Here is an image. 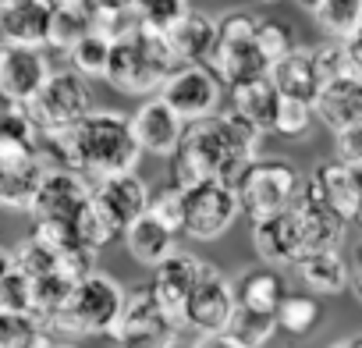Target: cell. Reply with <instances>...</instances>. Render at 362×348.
Segmentation results:
<instances>
[{"label":"cell","instance_id":"obj_1","mask_svg":"<svg viewBox=\"0 0 362 348\" xmlns=\"http://www.w3.org/2000/svg\"><path fill=\"white\" fill-rule=\"evenodd\" d=\"M259 139L263 135L231 110H217L203 121L185 124V135L170 156V185L189 189L196 182H221L228 189H238L245 170L259 160Z\"/></svg>","mask_w":362,"mask_h":348},{"label":"cell","instance_id":"obj_2","mask_svg":"<svg viewBox=\"0 0 362 348\" xmlns=\"http://www.w3.org/2000/svg\"><path fill=\"white\" fill-rule=\"evenodd\" d=\"M61 139H64L68 167L89 182L128 174L142 160V149L128 128V114L121 110H89L71 128H61Z\"/></svg>","mask_w":362,"mask_h":348},{"label":"cell","instance_id":"obj_3","mask_svg":"<svg viewBox=\"0 0 362 348\" xmlns=\"http://www.w3.org/2000/svg\"><path fill=\"white\" fill-rule=\"evenodd\" d=\"M124 284L110 274H89L71 288V295L43 316L50 337H110L121 309H124Z\"/></svg>","mask_w":362,"mask_h":348},{"label":"cell","instance_id":"obj_4","mask_svg":"<svg viewBox=\"0 0 362 348\" xmlns=\"http://www.w3.org/2000/svg\"><path fill=\"white\" fill-rule=\"evenodd\" d=\"M177 68L181 64L174 61V54L160 33L135 29L124 40L110 43L103 79L110 89H117L124 96H156L160 86L167 82V75Z\"/></svg>","mask_w":362,"mask_h":348},{"label":"cell","instance_id":"obj_5","mask_svg":"<svg viewBox=\"0 0 362 348\" xmlns=\"http://www.w3.org/2000/svg\"><path fill=\"white\" fill-rule=\"evenodd\" d=\"M256 22L259 18H252L249 11H231V15L217 18V47H214L206 68L228 89L270 75V64L256 47Z\"/></svg>","mask_w":362,"mask_h":348},{"label":"cell","instance_id":"obj_6","mask_svg":"<svg viewBox=\"0 0 362 348\" xmlns=\"http://www.w3.org/2000/svg\"><path fill=\"white\" fill-rule=\"evenodd\" d=\"M302 182L305 174L291 163V160H256L245 178L238 182V207L249 221H267V217H277L284 210H291V203L302 196Z\"/></svg>","mask_w":362,"mask_h":348},{"label":"cell","instance_id":"obj_7","mask_svg":"<svg viewBox=\"0 0 362 348\" xmlns=\"http://www.w3.org/2000/svg\"><path fill=\"white\" fill-rule=\"evenodd\" d=\"M89 110H93V86H89V79H82L71 68L50 71V79L43 82V89L25 103V114L33 117V124L40 132L71 128Z\"/></svg>","mask_w":362,"mask_h":348},{"label":"cell","instance_id":"obj_8","mask_svg":"<svg viewBox=\"0 0 362 348\" xmlns=\"http://www.w3.org/2000/svg\"><path fill=\"white\" fill-rule=\"evenodd\" d=\"M181 330L185 327L170 313H163L149 291H128L110 341L114 348H174L181 341Z\"/></svg>","mask_w":362,"mask_h":348},{"label":"cell","instance_id":"obj_9","mask_svg":"<svg viewBox=\"0 0 362 348\" xmlns=\"http://www.w3.org/2000/svg\"><path fill=\"white\" fill-rule=\"evenodd\" d=\"M181 199H185V228L181 231L196 242L224 238L242 217L238 192L221 182H196L189 189H181Z\"/></svg>","mask_w":362,"mask_h":348},{"label":"cell","instance_id":"obj_10","mask_svg":"<svg viewBox=\"0 0 362 348\" xmlns=\"http://www.w3.org/2000/svg\"><path fill=\"white\" fill-rule=\"evenodd\" d=\"M235 281L214 267V263H203V274L199 281L192 284L189 298H185V309H181V327H189L196 334H214V330H228L231 316H235Z\"/></svg>","mask_w":362,"mask_h":348},{"label":"cell","instance_id":"obj_11","mask_svg":"<svg viewBox=\"0 0 362 348\" xmlns=\"http://www.w3.org/2000/svg\"><path fill=\"white\" fill-rule=\"evenodd\" d=\"M156 96L185 124H192V121H203L221 110L224 86L206 64H181L177 71L167 75V82L160 86Z\"/></svg>","mask_w":362,"mask_h":348},{"label":"cell","instance_id":"obj_12","mask_svg":"<svg viewBox=\"0 0 362 348\" xmlns=\"http://www.w3.org/2000/svg\"><path fill=\"white\" fill-rule=\"evenodd\" d=\"M302 189H305L309 199H316L334 217L351 224L355 214H358V203H362V167H344L337 160H320L305 174Z\"/></svg>","mask_w":362,"mask_h":348},{"label":"cell","instance_id":"obj_13","mask_svg":"<svg viewBox=\"0 0 362 348\" xmlns=\"http://www.w3.org/2000/svg\"><path fill=\"white\" fill-rule=\"evenodd\" d=\"M93 199V182L75 170H47L40 192L29 207L33 221H57V224H75L78 214Z\"/></svg>","mask_w":362,"mask_h":348},{"label":"cell","instance_id":"obj_14","mask_svg":"<svg viewBox=\"0 0 362 348\" xmlns=\"http://www.w3.org/2000/svg\"><path fill=\"white\" fill-rule=\"evenodd\" d=\"M128 128H132V139L139 142L142 153L149 156H163L170 160L181 135H185V121H181L160 96H149L139 103L135 114H128Z\"/></svg>","mask_w":362,"mask_h":348},{"label":"cell","instance_id":"obj_15","mask_svg":"<svg viewBox=\"0 0 362 348\" xmlns=\"http://www.w3.org/2000/svg\"><path fill=\"white\" fill-rule=\"evenodd\" d=\"M149 185L139 170H128V174H114V178H100L93 182V207L117 228L124 231L135 217L146 214L149 207Z\"/></svg>","mask_w":362,"mask_h":348},{"label":"cell","instance_id":"obj_16","mask_svg":"<svg viewBox=\"0 0 362 348\" xmlns=\"http://www.w3.org/2000/svg\"><path fill=\"white\" fill-rule=\"evenodd\" d=\"M50 61L43 50L33 47H15V50H0V103H18L25 107L43 82L50 79Z\"/></svg>","mask_w":362,"mask_h":348},{"label":"cell","instance_id":"obj_17","mask_svg":"<svg viewBox=\"0 0 362 348\" xmlns=\"http://www.w3.org/2000/svg\"><path fill=\"white\" fill-rule=\"evenodd\" d=\"M203 263H206V260H199V256H192V253H185V249H174L163 263L153 267V284H149L146 291H149L153 302H156L163 313H170L177 323H181V309H185V298H189L192 284H196L199 274H203Z\"/></svg>","mask_w":362,"mask_h":348},{"label":"cell","instance_id":"obj_18","mask_svg":"<svg viewBox=\"0 0 362 348\" xmlns=\"http://www.w3.org/2000/svg\"><path fill=\"white\" fill-rule=\"evenodd\" d=\"M252 249H256V256L263 260V267H274V270L295 267V263L305 256V245H302L295 214L284 210V214H277V217L252 221Z\"/></svg>","mask_w":362,"mask_h":348},{"label":"cell","instance_id":"obj_19","mask_svg":"<svg viewBox=\"0 0 362 348\" xmlns=\"http://www.w3.org/2000/svg\"><path fill=\"white\" fill-rule=\"evenodd\" d=\"M50 11L43 0H18V4H0V50L15 47H47Z\"/></svg>","mask_w":362,"mask_h":348},{"label":"cell","instance_id":"obj_20","mask_svg":"<svg viewBox=\"0 0 362 348\" xmlns=\"http://www.w3.org/2000/svg\"><path fill=\"white\" fill-rule=\"evenodd\" d=\"M177 64H206L217 47V18L206 11H185L170 33H163Z\"/></svg>","mask_w":362,"mask_h":348},{"label":"cell","instance_id":"obj_21","mask_svg":"<svg viewBox=\"0 0 362 348\" xmlns=\"http://www.w3.org/2000/svg\"><path fill=\"white\" fill-rule=\"evenodd\" d=\"M313 117H320L330 132L362 124V75H348L320 86L313 100Z\"/></svg>","mask_w":362,"mask_h":348},{"label":"cell","instance_id":"obj_22","mask_svg":"<svg viewBox=\"0 0 362 348\" xmlns=\"http://www.w3.org/2000/svg\"><path fill=\"white\" fill-rule=\"evenodd\" d=\"M305 185V182H302ZM291 214H295V224H298V235H302V245H305V253H323V249H337L341 242H344V221L341 217H334L327 207H320L316 199H309L305 196V189H302V196L291 203Z\"/></svg>","mask_w":362,"mask_h":348},{"label":"cell","instance_id":"obj_23","mask_svg":"<svg viewBox=\"0 0 362 348\" xmlns=\"http://www.w3.org/2000/svg\"><path fill=\"white\" fill-rule=\"evenodd\" d=\"M274 89L284 96V100H302L313 107L316 93H320V75L313 68V50L309 47H295L288 57H281L277 64H270V75Z\"/></svg>","mask_w":362,"mask_h":348},{"label":"cell","instance_id":"obj_24","mask_svg":"<svg viewBox=\"0 0 362 348\" xmlns=\"http://www.w3.org/2000/svg\"><path fill=\"white\" fill-rule=\"evenodd\" d=\"M277 107H281V93L274 89L270 79H252V82H242L231 89V114L242 117L245 124H252L259 135L274 132Z\"/></svg>","mask_w":362,"mask_h":348},{"label":"cell","instance_id":"obj_25","mask_svg":"<svg viewBox=\"0 0 362 348\" xmlns=\"http://www.w3.org/2000/svg\"><path fill=\"white\" fill-rule=\"evenodd\" d=\"M298 281L309 288V295H341L351 284V267L344 263V256L337 249H323V253H305L295 263Z\"/></svg>","mask_w":362,"mask_h":348},{"label":"cell","instance_id":"obj_26","mask_svg":"<svg viewBox=\"0 0 362 348\" xmlns=\"http://www.w3.org/2000/svg\"><path fill=\"white\" fill-rule=\"evenodd\" d=\"M177 235H170L160 221H153L149 214H142V217H135L124 231H121V242H124V249H128V256L135 260V263H142V267H156V263H163L174 249H177V242H174Z\"/></svg>","mask_w":362,"mask_h":348},{"label":"cell","instance_id":"obj_27","mask_svg":"<svg viewBox=\"0 0 362 348\" xmlns=\"http://www.w3.org/2000/svg\"><path fill=\"white\" fill-rule=\"evenodd\" d=\"M43 163L36 156H25V160H8L0 163V207L4 210H18V214H29L36 192H40V182H43Z\"/></svg>","mask_w":362,"mask_h":348},{"label":"cell","instance_id":"obj_28","mask_svg":"<svg viewBox=\"0 0 362 348\" xmlns=\"http://www.w3.org/2000/svg\"><path fill=\"white\" fill-rule=\"evenodd\" d=\"M284 295H288V284H284L281 270H274V267H252V270H245L235 281L238 306L242 309H252V313L277 316V306L284 302Z\"/></svg>","mask_w":362,"mask_h":348},{"label":"cell","instance_id":"obj_29","mask_svg":"<svg viewBox=\"0 0 362 348\" xmlns=\"http://www.w3.org/2000/svg\"><path fill=\"white\" fill-rule=\"evenodd\" d=\"M320 302L309 291H288L284 302L277 306V330L291 334V337H309L320 323Z\"/></svg>","mask_w":362,"mask_h":348},{"label":"cell","instance_id":"obj_30","mask_svg":"<svg viewBox=\"0 0 362 348\" xmlns=\"http://www.w3.org/2000/svg\"><path fill=\"white\" fill-rule=\"evenodd\" d=\"M309 15L330 40L344 43L362 22V0H320Z\"/></svg>","mask_w":362,"mask_h":348},{"label":"cell","instance_id":"obj_31","mask_svg":"<svg viewBox=\"0 0 362 348\" xmlns=\"http://www.w3.org/2000/svg\"><path fill=\"white\" fill-rule=\"evenodd\" d=\"M50 334L33 313H0V348H47Z\"/></svg>","mask_w":362,"mask_h":348},{"label":"cell","instance_id":"obj_32","mask_svg":"<svg viewBox=\"0 0 362 348\" xmlns=\"http://www.w3.org/2000/svg\"><path fill=\"white\" fill-rule=\"evenodd\" d=\"M228 334H231L238 344H245V348H263V344L277 334V316H270V313H252V309L235 306V316H231V323H228Z\"/></svg>","mask_w":362,"mask_h":348},{"label":"cell","instance_id":"obj_33","mask_svg":"<svg viewBox=\"0 0 362 348\" xmlns=\"http://www.w3.org/2000/svg\"><path fill=\"white\" fill-rule=\"evenodd\" d=\"M107 57H110V40H103L100 33H86L71 50H68V61H71V71H78L82 79H103L107 71Z\"/></svg>","mask_w":362,"mask_h":348},{"label":"cell","instance_id":"obj_34","mask_svg":"<svg viewBox=\"0 0 362 348\" xmlns=\"http://www.w3.org/2000/svg\"><path fill=\"white\" fill-rule=\"evenodd\" d=\"M135 22L146 33H170L174 22L189 11V0H135Z\"/></svg>","mask_w":362,"mask_h":348},{"label":"cell","instance_id":"obj_35","mask_svg":"<svg viewBox=\"0 0 362 348\" xmlns=\"http://www.w3.org/2000/svg\"><path fill=\"white\" fill-rule=\"evenodd\" d=\"M93 11V8H89ZM89 11H50V25H47V47L68 54L93 25H89Z\"/></svg>","mask_w":362,"mask_h":348},{"label":"cell","instance_id":"obj_36","mask_svg":"<svg viewBox=\"0 0 362 348\" xmlns=\"http://www.w3.org/2000/svg\"><path fill=\"white\" fill-rule=\"evenodd\" d=\"M309 50H313V68H316V75H320V86L337 82V79H348V75H358L341 40H327V43L309 47Z\"/></svg>","mask_w":362,"mask_h":348},{"label":"cell","instance_id":"obj_37","mask_svg":"<svg viewBox=\"0 0 362 348\" xmlns=\"http://www.w3.org/2000/svg\"><path fill=\"white\" fill-rule=\"evenodd\" d=\"M256 47H259V54L267 57V64H277V61L288 57L298 43H295V33H291L288 22L259 18V22H256Z\"/></svg>","mask_w":362,"mask_h":348},{"label":"cell","instance_id":"obj_38","mask_svg":"<svg viewBox=\"0 0 362 348\" xmlns=\"http://www.w3.org/2000/svg\"><path fill=\"white\" fill-rule=\"evenodd\" d=\"M75 235H78V242L89 249V253H100V249H107L114 238H121V231L93 207V199H89V207L78 214V221H75Z\"/></svg>","mask_w":362,"mask_h":348},{"label":"cell","instance_id":"obj_39","mask_svg":"<svg viewBox=\"0 0 362 348\" xmlns=\"http://www.w3.org/2000/svg\"><path fill=\"white\" fill-rule=\"evenodd\" d=\"M0 313H33L36 316V284L18 267L0 281Z\"/></svg>","mask_w":362,"mask_h":348},{"label":"cell","instance_id":"obj_40","mask_svg":"<svg viewBox=\"0 0 362 348\" xmlns=\"http://www.w3.org/2000/svg\"><path fill=\"white\" fill-rule=\"evenodd\" d=\"M146 214L153 221H160L170 235H177L181 228H185V199H181V189L177 185H163L160 192H153Z\"/></svg>","mask_w":362,"mask_h":348},{"label":"cell","instance_id":"obj_41","mask_svg":"<svg viewBox=\"0 0 362 348\" xmlns=\"http://www.w3.org/2000/svg\"><path fill=\"white\" fill-rule=\"evenodd\" d=\"M309 124H313V107L302 103V100H284V96H281L277 121H274V135L302 139V135H309Z\"/></svg>","mask_w":362,"mask_h":348},{"label":"cell","instance_id":"obj_42","mask_svg":"<svg viewBox=\"0 0 362 348\" xmlns=\"http://www.w3.org/2000/svg\"><path fill=\"white\" fill-rule=\"evenodd\" d=\"M89 25H93V33H100V36L110 40V43H117V40H124L128 33L139 29L135 11H114V8H93V11H89Z\"/></svg>","mask_w":362,"mask_h":348},{"label":"cell","instance_id":"obj_43","mask_svg":"<svg viewBox=\"0 0 362 348\" xmlns=\"http://www.w3.org/2000/svg\"><path fill=\"white\" fill-rule=\"evenodd\" d=\"M334 160L344 167H362V124L334 132Z\"/></svg>","mask_w":362,"mask_h":348},{"label":"cell","instance_id":"obj_44","mask_svg":"<svg viewBox=\"0 0 362 348\" xmlns=\"http://www.w3.org/2000/svg\"><path fill=\"white\" fill-rule=\"evenodd\" d=\"M189 348H245V344H238L228 330H214V334H196Z\"/></svg>","mask_w":362,"mask_h":348},{"label":"cell","instance_id":"obj_45","mask_svg":"<svg viewBox=\"0 0 362 348\" xmlns=\"http://www.w3.org/2000/svg\"><path fill=\"white\" fill-rule=\"evenodd\" d=\"M344 50H348V57H351V64H355V71L362 75V22H358V29L344 40Z\"/></svg>","mask_w":362,"mask_h":348},{"label":"cell","instance_id":"obj_46","mask_svg":"<svg viewBox=\"0 0 362 348\" xmlns=\"http://www.w3.org/2000/svg\"><path fill=\"white\" fill-rule=\"evenodd\" d=\"M47 11H89L93 0H43Z\"/></svg>","mask_w":362,"mask_h":348},{"label":"cell","instance_id":"obj_47","mask_svg":"<svg viewBox=\"0 0 362 348\" xmlns=\"http://www.w3.org/2000/svg\"><path fill=\"white\" fill-rule=\"evenodd\" d=\"M11 270H15V253L0 245V281H4V277H8Z\"/></svg>","mask_w":362,"mask_h":348},{"label":"cell","instance_id":"obj_48","mask_svg":"<svg viewBox=\"0 0 362 348\" xmlns=\"http://www.w3.org/2000/svg\"><path fill=\"white\" fill-rule=\"evenodd\" d=\"M93 8H114V11H132L135 0H93Z\"/></svg>","mask_w":362,"mask_h":348},{"label":"cell","instance_id":"obj_49","mask_svg":"<svg viewBox=\"0 0 362 348\" xmlns=\"http://www.w3.org/2000/svg\"><path fill=\"white\" fill-rule=\"evenodd\" d=\"M351 288H355V295H358V302H362V270L355 267V274H351Z\"/></svg>","mask_w":362,"mask_h":348},{"label":"cell","instance_id":"obj_50","mask_svg":"<svg viewBox=\"0 0 362 348\" xmlns=\"http://www.w3.org/2000/svg\"><path fill=\"white\" fill-rule=\"evenodd\" d=\"M295 4H298V8H302V11H313V8H316V4H320V0H295Z\"/></svg>","mask_w":362,"mask_h":348},{"label":"cell","instance_id":"obj_51","mask_svg":"<svg viewBox=\"0 0 362 348\" xmlns=\"http://www.w3.org/2000/svg\"><path fill=\"white\" fill-rule=\"evenodd\" d=\"M330 348H351V337H348V341H334Z\"/></svg>","mask_w":362,"mask_h":348},{"label":"cell","instance_id":"obj_52","mask_svg":"<svg viewBox=\"0 0 362 348\" xmlns=\"http://www.w3.org/2000/svg\"><path fill=\"white\" fill-rule=\"evenodd\" d=\"M47 348H75V344H61V341H47Z\"/></svg>","mask_w":362,"mask_h":348},{"label":"cell","instance_id":"obj_53","mask_svg":"<svg viewBox=\"0 0 362 348\" xmlns=\"http://www.w3.org/2000/svg\"><path fill=\"white\" fill-rule=\"evenodd\" d=\"M351 348H362V337H351Z\"/></svg>","mask_w":362,"mask_h":348},{"label":"cell","instance_id":"obj_54","mask_svg":"<svg viewBox=\"0 0 362 348\" xmlns=\"http://www.w3.org/2000/svg\"><path fill=\"white\" fill-rule=\"evenodd\" d=\"M355 221H358V224H362V203H358V214H355Z\"/></svg>","mask_w":362,"mask_h":348},{"label":"cell","instance_id":"obj_55","mask_svg":"<svg viewBox=\"0 0 362 348\" xmlns=\"http://www.w3.org/2000/svg\"><path fill=\"white\" fill-rule=\"evenodd\" d=\"M0 4H18V0H0Z\"/></svg>","mask_w":362,"mask_h":348},{"label":"cell","instance_id":"obj_56","mask_svg":"<svg viewBox=\"0 0 362 348\" xmlns=\"http://www.w3.org/2000/svg\"><path fill=\"white\" fill-rule=\"evenodd\" d=\"M259 4H274V0H259Z\"/></svg>","mask_w":362,"mask_h":348}]
</instances>
